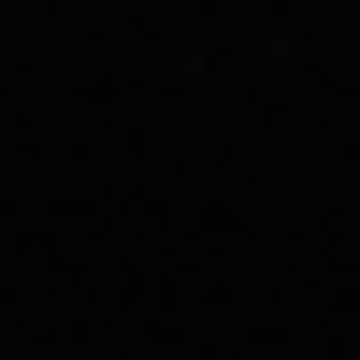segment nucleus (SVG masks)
Listing matches in <instances>:
<instances>
[]
</instances>
